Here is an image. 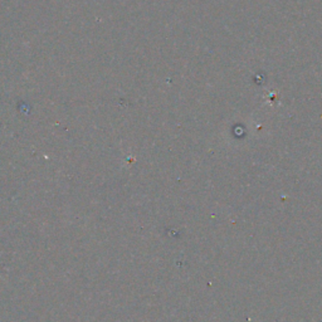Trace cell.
I'll return each instance as SVG.
<instances>
[{
  "instance_id": "1",
  "label": "cell",
  "mask_w": 322,
  "mask_h": 322,
  "mask_svg": "<svg viewBox=\"0 0 322 322\" xmlns=\"http://www.w3.org/2000/svg\"><path fill=\"white\" fill-rule=\"evenodd\" d=\"M0 277H1V275H0ZM1 278H3V277H1Z\"/></svg>"
}]
</instances>
